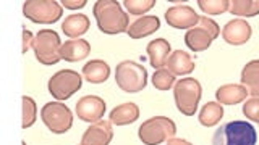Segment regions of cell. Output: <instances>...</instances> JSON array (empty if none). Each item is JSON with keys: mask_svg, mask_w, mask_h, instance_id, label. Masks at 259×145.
<instances>
[{"mask_svg": "<svg viewBox=\"0 0 259 145\" xmlns=\"http://www.w3.org/2000/svg\"><path fill=\"white\" fill-rule=\"evenodd\" d=\"M94 18L104 34H121L130 28V16L121 10L117 0H97L93 8Z\"/></svg>", "mask_w": 259, "mask_h": 145, "instance_id": "1", "label": "cell"}, {"mask_svg": "<svg viewBox=\"0 0 259 145\" xmlns=\"http://www.w3.org/2000/svg\"><path fill=\"white\" fill-rule=\"evenodd\" d=\"M256 129L241 119L222 124L212 135V145H256Z\"/></svg>", "mask_w": 259, "mask_h": 145, "instance_id": "2", "label": "cell"}, {"mask_svg": "<svg viewBox=\"0 0 259 145\" xmlns=\"http://www.w3.org/2000/svg\"><path fill=\"white\" fill-rule=\"evenodd\" d=\"M177 134V124L167 116H154L146 119L138 129V137L144 145H160L174 139Z\"/></svg>", "mask_w": 259, "mask_h": 145, "instance_id": "3", "label": "cell"}, {"mask_svg": "<svg viewBox=\"0 0 259 145\" xmlns=\"http://www.w3.org/2000/svg\"><path fill=\"white\" fill-rule=\"evenodd\" d=\"M115 83L123 92H141L148 84V71L140 63L125 60L115 68Z\"/></svg>", "mask_w": 259, "mask_h": 145, "instance_id": "4", "label": "cell"}, {"mask_svg": "<svg viewBox=\"0 0 259 145\" xmlns=\"http://www.w3.org/2000/svg\"><path fill=\"white\" fill-rule=\"evenodd\" d=\"M32 50L39 63L52 66L62 60V42L54 29H40L32 40Z\"/></svg>", "mask_w": 259, "mask_h": 145, "instance_id": "5", "label": "cell"}, {"mask_svg": "<svg viewBox=\"0 0 259 145\" xmlns=\"http://www.w3.org/2000/svg\"><path fill=\"white\" fill-rule=\"evenodd\" d=\"M201 95H202V87L198 79L185 78L175 83V87H174L175 105L178 111L185 116H193L194 113H196Z\"/></svg>", "mask_w": 259, "mask_h": 145, "instance_id": "6", "label": "cell"}, {"mask_svg": "<svg viewBox=\"0 0 259 145\" xmlns=\"http://www.w3.org/2000/svg\"><path fill=\"white\" fill-rule=\"evenodd\" d=\"M40 118L47 129L54 134H65L73 126V113L65 103L49 102L40 110Z\"/></svg>", "mask_w": 259, "mask_h": 145, "instance_id": "7", "label": "cell"}, {"mask_svg": "<svg viewBox=\"0 0 259 145\" xmlns=\"http://www.w3.org/2000/svg\"><path fill=\"white\" fill-rule=\"evenodd\" d=\"M24 16L39 24H52L63 15V7L55 0H26L23 4Z\"/></svg>", "mask_w": 259, "mask_h": 145, "instance_id": "8", "label": "cell"}, {"mask_svg": "<svg viewBox=\"0 0 259 145\" xmlns=\"http://www.w3.org/2000/svg\"><path fill=\"white\" fill-rule=\"evenodd\" d=\"M83 86V78L73 69H60L49 79V92L57 100H67Z\"/></svg>", "mask_w": 259, "mask_h": 145, "instance_id": "9", "label": "cell"}, {"mask_svg": "<svg viewBox=\"0 0 259 145\" xmlns=\"http://www.w3.org/2000/svg\"><path fill=\"white\" fill-rule=\"evenodd\" d=\"M107 105L104 99L97 95H84L83 99H79L76 103V115L84 123H97L104 118V113Z\"/></svg>", "mask_w": 259, "mask_h": 145, "instance_id": "10", "label": "cell"}, {"mask_svg": "<svg viewBox=\"0 0 259 145\" xmlns=\"http://www.w3.org/2000/svg\"><path fill=\"white\" fill-rule=\"evenodd\" d=\"M165 21L175 29H191L199 23V15L188 5H175L165 12Z\"/></svg>", "mask_w": 259, "mask_h": 145, "instance_id": "11", "label": "cell"}, {"mask_svg": "<svg viewBox=\"0 0 259 145\" xmlns=\"http://www.w3.org/2000/svg\"><path fill=\"white\" fill-rule=\"evenodd\" d=\"M113 139L112 123L110 121H97L89 126L83 137H81L79 145H109Z\"/></svg>", "mask_w": 259, "mask_h": 145, "instance_id": "12", "label": "cell"}, {"mask_svg": "<svg viewBox=\"0 0 259 145\" xmlns=\"http://www.w3.org/2000/svg\"><path fill=\"white\" fill-rule=\"evenodd\" d=\"M251 32L253 29H251L249 23L243 18H237L225 24L222 29V37L230 45H243L249 40Z\"/></svg>", "mask_w": 259, "mask_h": 145, "instance_id": "13", "label": "cell"}, {"mask_svg": "<svg viewBox=\"0 0 259 145\" xmlns=\"http://www.w3.org/2000/svg\"><path fill=\"white\" fill-rule=\"evenodd\" d=\"M91 52V44L84 39H70L65 44H62V60L76 63L84 60Z\"/></svg>", "mask_w": 259, "mask_h": 145, "instance_id": "14", "label": "cell"}, {"mask_svg": "<svg viewBox=\"0 0 259 145\" xmlns=\"http://www.w3.org/2000/svg\"><path fill=\"white\" fill-rule=\"evenodd\" d=\"M160 28V20L157 16H140L136 18L130 28L126 31V34L132 37V39H143V37H148L151 34H154L157 29Z\"/></svg>", "mask_w": 259, "mask_h": 145, "instance_id": "15", "label": "cell"}, {"mask_svg": "<svg viewBox=\"0 0 259 145\" xmlns=\"http://www.w3.org/2000/svg\"><path fill=\"white\" fill-rule=\"evenodd\" d=\"M170 44L167 42L165 39H154L148 44L146 47V52H148L149 56V63L152 68H165V64L168 61V56H170Z\"/></svg>", "mask_w": 259, "mask_h": 145, "instance_id": "16", "label": "cell"}, {"mask_svg": "<svg viewBox=\"0 0 259 145\" xmlns=\"http://www.w3.org/2000/svg\"><path fill=\"white\" fill-rule=\"evenodd\" d=\"M248 91L243 84H225L215 91V99L221 105H237L246 100Z\"/></svg>", "mask_w": 259, "mask_h": 145, "instance_id": "17", "label": "cell"}, {"mask_svg": "<svg viewBox=\"0 0 259 145\" xmlns=\"http://www.w3.org/2000/svg\"><path fill=\"white\" fill-rule=\"evenodd\" d=\"M165 68L172 72L174 76H185V75H190L194 69V61L191 58V55H188L186 52L175 50L174 53H170Z\"/></svg>", "mask_w": 259, "mask_h": 145, "instance_id": "18", "label": "cell"}, {"mask_svg": "<svg viewBox=\"0 0 259 145\" xmlns=\"http://www.w3.org/2000/svg\"><path fill=\"white\" fill-rule=\"evenodd\" d=\"M110 76V66L102 60H91L83 66V78L91 84H102Z\"/></svg>", "mask_w": 259, "mask_h": 145, "instance_id": "19", "label": "cell"}, {"mask_svg": "<svg viewBox=\"0 0 259 145\" xmlns=\"http://www.w3.org/2000/svg\"><path fill=\"white\" fill-rule=\"evenodd\" d=\"M140 118V108L135 103H121L110 111V123L115 126H126L132 124Z\"/></svg>", "mask_w": 259, "mask_h": 145, "instance_id": "20", "label": "cell"}, {"mask_svg": "<svg viewBox=\"0 0 259 145\" xmlns=\"http://www.w3.org/2000/svg\"><path fill=\"white\" fill-rule=\"evenodd\" d=\"M212 40L214 39L210 37L209 32L204 31L202 28H199V26H194V28L188 29L185 34V44L193 52L207 50V48L210 47V44H212Z\"/></svg>", "mask_w": 259, "mask_h": 145, "instance_id": "21", "label": "cell"}, {"mask_svg": "<svg viewBox=\"0 0 259 145\" xmlns=\"http://www.w3.org/2000/svg\"><path fill=\"white\" fill-rule=\"evenodd\" d=\"M89 18L83 13H75V15H70L65 18V21L62 23V31L65 36L68 37H79L88 32L89 29Z\"/></svg>", "mask_w": 259, "mask_h": 145, "instance_id": "22", "label": "cell"}, {"mask_svg": "<svg viewBox=\"0 0 259 145\" xmlns=\"http://www.w3.org/2000/svg\"><path fill=\"white\" fill-rule=\"evenodd\" d=\"M241 84L246 87L251 97L259 99V60H253L241 69Z\"/></svg>", "mask_w": 259, "mask_h": 145, "instance_id": "23", "label": "cell"}, {"mask_svg": "<svg viewBox=\"0 0 259 145\" xmlns=\"http://www.w3.org/2000/svg\"><path fill=\"white\" fill-rule=\"evenodd\" d=\"M224 116V107L219 102H207L199 111V123L206 127L215 126Z\"/></svg>", "mask_w": 259, "mask_h": 145, "instance_id": "24", "label": "cell"}, {"mask_svg": "<svg viewBox=\"0 0 259 145\" xmlns=\"http://www.w3.org/2000/svg\"><path fill=\"white\" fill-rule=\"evenodd\" d=\"M229 12L233 16L253 18V16L259 15V0H230Z\"/></svg>", "mask_w": 259, "mask_h": 145, "instance_id": "25", "label": "cell"}, {"mask_svg": "<svg viewBox=\"0 0 259 145\" xmlns=\"http://www.w3.org/2000/svg\"><path fill=\"white\" fill-rule=\"evenodd\" d=\"M175 81H177L175 76L167 68L156 69V72L152 75V86L156 87L157 91H168V89L174 87Z\"/></svg>", "mask_w": 259, "mask_h": 145, "instance_id": "26", "label": "cell"}, {"mask_svg": "<svg viewBox=\"0 0 259 145\" xmlns=\"http://www.w3.org/2000/svg\"><path fill=\"white\" fill-rule=\"evenodd\" d=\"M21 102H23V123H21V127L26 129V127H31L32 124L36 123L37 107H36V102L28 95H23Z\"/></svg>", "mask_w": 259, "mask_h": 145, "instance_id": "27", "label": "cell"}, {"mask_svg": "<svg viewBox=\"0 0 259 145\" xmlns=\"http://www.w3.org/2000/svg\"><path fill=\"white\" fill-rule=\"evenodd\" d=\"M198 5L206 15H222L229 12L230 0H198Z\"/></svg>", "mask_w": 259, "mask_h": 145, "instance_id": "28", "label": "cell"}, {"mask_svg": "<svg viewBox=\"0 0 259 145\" xmlns=\"http://www.w3.org/2000/svg\"><path fill=\"white\" fill-rule=\"evenodd\" d=\"M123 5L130 15H143L154 8L156 0H125Z\"/></svg>", "mask_w": 259, "mask_h": 145, "instance_id": "29", "label": "cell"}, {"mask_svg": "<svg viewBox=\"0 0 259 145\" xmlns=\"http://www.w3.org/2000/svg\"><path fill=\"white\" fill-rule=\"evenodd\" d=\"M243 115L248 119L259 123V99L257 97H251L249 100L243 103Z\"/></svg>", "mask_w": 259, "mask_h": 145, "instance_id": "30", "label": "cell"}, {"mask_svg": "<svg viewBox=\"0 0 259 145\" xmlns=\"http://www.w3.org/2000/svg\"><path fill=\"white\" fill-rule=\"evenodd\" d=\"M198 26H199V28H202L204 31H207L212 39H217V37H219V34H221V28H219V24H217L214 20H210L209 16H199V23H198Z\"/></svg>", "mask_w": 259, "mask_h": 145, "instance_id": "31", "label": "cell"}, {"mask_svg": "<svg viewBox=\"0 0 259 145\" xmlns=\"http://www.w3.org/2000/svg\"><path fill=\"white\" fill-rule=\"evenodd\" d=\"M62 7L68 8V10H78V8L86 7V0H62Z\"/></svg>", "mask_w": 259, "mask_h": 145, "instance_id": "32", "label": "cell"}, {"mask_svg": "<svg viewBox=\"0 0 259 145\" xmlns=\"http://www.w3.org/2000/svg\"><path fill=\"white\" fill-rule=\"evenodd\" d=\"M32 40H34V37H32L31 31L23 29V48H21V52H23V53H26V52H28V48L32 47Z\"/></svg>", "mask_w": 259, "mask_h": 145, "instance_id": "33", "label": "cell"}, {"mask_svg": "<svg viewBox=\"0 0 259 145\" xmlns=\"http://www.w3.org/2000/svg\"><path fill=\"white\" fill-rule=\"evenodd\" d=\"M165 145H191L188 140H183V139H170V140H167V143Z\"/></svg>", "mask_w": 259, "mask_h": 145, "instance_id": "34", "label": "cell"}, {"mask_svg": "<svg viewBox=\"0 0 259 145\" xmlns=\"http://www.w3.org/2000/svg\"><path fill=\"white\" fill-rule=\"evenodd\" d=\"M21 145H26V142H21Z\"/></svg>", "mask_w": 259, "mask_h": 145, "instance_id": "35", "label": "cell"}]
</instances>
